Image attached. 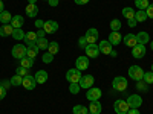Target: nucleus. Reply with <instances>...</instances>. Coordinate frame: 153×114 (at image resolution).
I'll return each instance as SVG.
<instances>
[{"label":"nucleus","instance_id":"obj_22","mask_svg":"<svg viewBox=\"0 0 153 114\" xmlns=\"http://www.w3.org/2000/svg\"><path fill=\"white\" fill-rule=\"evenodd\" d=\"M101 110H103V107H101L100 100L91 102V105H89V113H91V114H101Z\"/></svg>","mask_w":153,"mask_h":114},{"label":"nucleus","instance_id":"obj_10","mask_svg":"<svg viewBox=\"0 0 153 114\" xmlns=\"http://www.w3.org/2000/svg\"><path fill=\"white\" fill-rule=\"evenodd\" d=\"M127 104L130 105V108H139L143 105V97L139 94H130L127 97Z\"/></svg>","mask_w":153,"mask_h":114},{"label":"nucleus","instance_id":"obj_4","mask_svg":"<svg viewBox=\"0 0 153 114\" xmlns=\"http://www.w3.org/2000/svg\"><path fill=\"white\" fill-rule=\"evenodd\" d=\"M129 76H130V79L133 81H143V76H144V70L139 67V66H132L129 69Z\"/></svg>","mask_w":153,"mask_h":114},{"label":"nucleus","instance_id":"obj_5","mask_svg":"<svg viewBox=\"0 0 153 114\" xmlns=\"http://www.w3.org/2000/svg\"><path fill=\"white\" fill-rule=\"evenodd\" d=\"M81 76H83V75H81V70H78L76 67L66 72V79H68L69 82H80Z\"/></svg>","mask_w":153,"mask_h":114},{"label":"nucleus","instance_id":"obj_14","mask_svg":"<svg viewBox=\"0 0 153 114\" xmlns=\"http://www.w3.org/2000/svg\"><path fill=\"white\" fill-rule=\"evenodd\" d=\"M98 47H100V53H104V55H110L112 50H113V46L107 40H103L98 44Z\"/></svg>","mask_w":153,"mask_h":114},{"label":"nucleus","instance_id":"obj_36","mask_svg":"<svg viewBox=\"0 0 153 114\" xmlns=\"http://www.w3.org/2000/svg\"><path fill=\"white\" fill-rule=\"evenodd\" d=\"M110 29L120 32V29H121V21H120L118 18H113V20L110 21Z\"/></svg>","mask_w":153,"mask_h":114},{"label":"nucleus","instance_id":"obj_2","mask_svg":"<svg viewBox=\"0 0 153 114\" xmlns=\"http://www.w3.org/2000/svg\"><path fill=\"white\" fill-rule=\"evenodd\" d=\"M113 110L117 114H127L130 110V105L127 104V100H123V99H118L117 102L113 104Z\"/></svg>","mask_w":153,"mask_h":114},{"label":"nucleus","instance_id":"obj_51","mask_svg":"<svg viewBox=\"0 0 153 114\" xmlns=\"http://www.w3.org/2000/svg\"><path fill=\"white\" fill-rule=\"evenodd\" d=\"M5 11V5H3V0H0V12Z\"/></svg>","mask_w":153,"mask_h":114},{"label":"nucleus","instance_id":"obj_21","mask_svg":"<svg viewBox=\"0 0 153 114\" xmlns=\"http://www.w3.org/2000/svg\"><path fill=\"white\" fill-rule=\"evenodd\" d=\"M12 32H14V28H12L9 23L8 24H2V26H0V37H2V38L12 35Z\"/></svg>","mask_w":153,"mask_h":114},{"label":"nucleus","instance_id":"obj_54","mask_svg":"<svg viewBox=\"0 0 153 114\" xmlns=\"http://www.w3.org/2000/svg\"><path fill=\"white\" fill-rule=\"evenodd\" d=\"M152 72H153V64H152Z\"/></svg>","mask_w":153,"mask_h":114},{"label":"nucleus","instance_id":"obj_25","mask_svg":"<svg viewBox=\"0 0 153 114\" xmlns=\"http://www.w3.org/2000/svg\"><path fill=\"white\" fill-rule=\"evenodd\" d=\"M135 20L138 23H144L147 20V14H146V9H138L135 12Z\"/></svg>","mask_w":153,"mask_h":114},{"label":"nucleus","instance_id":"obj_35","mask_svg":"<svg viewBox=\"0 0 153 114\" xmlns=\"http://www.w3.org/2000/svg\"><path fill=\"white\" fill-rule=\"evenodd\" d=\"M80 90H81V87H80L78 82H71V85H69V91H71L72 94H78Z\"/></svg>","mask_w":153,"mask_h":114},{"label":"nucleus","instance_id":"obj_11","mask_svg":"<svg viewBox=\"0 0 153 114\" xmlns=\"http://www.w3.org/2000/svg\"><path fill=\"white\" fill-rule=\"evenodd\" d=\"M98 37H100V35H98V31H97L95 28H91V29L86 32V35H84L87 44H95L97 40H98Z\"/></svg>","mask_w":153,"mask_h":114},{"label":"nucleus","instance_id":"obj_6","mask_svg":"<svg viewBox=\"0 0 153 114\" xmlns=\"http://www.w3.org/2000/svg\"><path fill=\"white\" fill-rule=\"evenodd\" d=\"M86 97L89 102H95V100H100L101 97V88H97V87H91L86 93Z\"/></svg>","mask_w":153,"mask_h":114},{"label":"nucleus","instance_id":"obj_17","mask_svg":"<svg viewBox=\"0 0 153 114\" xmlns=\"http://www.w3.org/2000/svg\"><path fill=\"white\" fill-rule=\"evenodd\" d=\"M34 78H35L37 84H45V82H48L49 75H48V72H46V70H38V72L34 75Z\"/></svg>","mask_w":153,"mask_h":114},{"label":"nucleus","instance_id":"obj_34","mask_svg":"<svg viewBox=\"0 0 153 114\" xmlns=\"http://www.w3.org/2000/svg\"><path fill=\"white\" fill-rule=\"evenodd\" d=\"M72 113H74V114H87L89 110H87L86 107H83V105H75V107L72 108Z\"/></svg>","mask_w":153,"mask_h":114},{"label":"nucleus","instance_id":"obj_33","mask_svg":"<svg viewBox=\"0 0 153 114\" xmlns=\"http://www.w3.org/2000/svg\"><path fill=\"white\" fill-rule=\"evenodd\" d=\"M25 34L26 32H23L22 29H14V32H12V38H14V40H17V41H20V40H23L25 38Z\"/></svg>","mask_w":153,"mask_h":114},{"label":"nucleus","instance_id":"obj_43","mask_svg":"<svg viewBox=\"0 0 153 114\" xmlns=\"http://www.w3.org/2000/svg\"><path fill=\"white\" fill-rule=\"evenodd\" d=\"M5 96H6V88L3 85H0V100L5 99Z\"/></svg>","mask_w":153,"mask_h":114},{"label":"nucleus","instance_id":"obj_19","mask_svg":"<svg viewBox=\"0 0 153 114\" xmlns=\"http://www.w3.org/2000/svg\"><path fill=\"white\" fill-rule=\"evenodd\" d=\"M9 24H11V26L14 28V29H22V26L25 24V18H23L22 15H14Z\"/></svg>","mask_w":153,"mask_h":114},{"label":"nucleus","instance_id":"obj_44","mask_svg":"<svg viewBox=\"0 0 153 114\" xmlns=\"http://www.w3.org/2000/svg\"><path fill=\"white\" fill-rule=\"evenodd\" d=\"M35 26H37L38 29H43V26H45V21H43V20H35Z\"/></svg>","mask_w":153,"mask_h":114},{"label":"nucleus","instance_id":"obj_16","mask_svg":"<svg viewBox=\"0 0 153 114\" xmlns=\"http://www.w3.org/2000/svg\"><path fill=\"white\" fill-rule=\"evenodd\" d=\"M76 64V69L78 70H87L89 69V58L87 56H78L75 61Z\"/></svg>","mask_w":153,"mask_h":114},{"label":"nucleus","instance_id":"obj_20","mask_svg":"<svg viewBox=\"0 0 153 114\" xmlns=\"http://www.w3.org/2000/svg\"><path fill=\"white\" fill-rule=\"evenodd\" d=\"M25 11H26L28 17L34 18V17H37V14H38V6H37V3H28Z\"/></svg>","mask_w":153,"mask_h":114},{"label":"nucleus","instance_id":"obj_46","mask_svg":"<svg viewBox=\"0 0 153 114\" xmlns=\"http://www.w3.org/2000/svg\"><path fill=\"white\" fill-rule=\"evenodd\" d=\"M37 34V37L38 38H43V37H46V32L43 31V29H38V32H35Z\"/></svg>","mask_w":153,"mask_h":114},{"label":"nucleus","instance_id":"obj_15","mask_svg":"<svg viewBox=\"0 0 153 114\" xmlns=\"http://www.w3.org/2000/svg\"><path fill=\"white\" fill-rule=\"evenodd\" d=\"M112 46H118L121 41H123V37H121V34L120 32H117V31H112L110 34H109V40H107Z\"/></svg>","mask_w":153,"mask_h":114},{"label":"nucleus","instance_id":"obj_9","mask_svg":"<svg viewBox=\"0 0 153 114\" xmlns=\"http://www.w3.org/2000/svg\"><path fill=\"white\" fill-rule=\"evenodd\" d=\"M84 50H86V56L87 58H97L100 55V47H98L97 43L95 44H87L84 47Z\"/></svg>","mask_w":153,"mask_h":114},{"label":"nucleus","instance_id":"obj_7","mask_svg":"<svg viewBox=\"0 0 153 114\" xmlns=\"http://www.w3.org/2000/svg\"><path fill=\"white\" fill-rule=\"evenodd\" d=\"M146 46L144 44H136L135 47H132V56L136 58V59H141L146 56Z\"/></svg>","mask_w":153,"mask_h":114},{"label":"nucleus","instance_id":"obj_37","mask_svg":"<svg viewBox=\"0 0 153 114\" xmlns=\"http://www.w3.org/2000/svg\"><path fill=\"white\" fill-rule=\"evenodd\" d=\"M143 79L147 85L153 84V72H144V76H143Z\"/></svg>","mask_w":153,"mask_h":114},{"label":"nucleus","instance_id":"obj_48","mask_svg":"<svg viewBox=\"0 0 153 114\" xmlns=\"http://www.w3.org/2000/svg\"><path fill=\"white\" fill-rule=\"evenodd\" d=\"M127 114H141V113H139V110H138V108H130Z\"/></svg>","mask_w":153,"mask_h":114},{"label":"nucleus","instance_id":"obj_31","mask_svg":"<svg viewBox=\"0 0 153 114\" xmlns=\"http://www.w3.org/2000/svg\"><path fill=\"white\" fill-rule=\"evenodd\" d=\"M58 50H60V46H58L57 41H51V43H49V47H48V52H49V53L57 55V53H58Z\"/></svg>","mask_w":153,"mask_h":114},{"label":"nucleus","instance_id":"obj_12","mask_svg":"<svg viewBox=\"0 0 153 114\" xmlns=\"http://www.w3.org/2000/svg\"><path fill=\"white\" fill-rule=\"evenodd\" d=\"M37 85V81L32 75H28V76H25L23 78V82H22V87H25L26 90H34Z\"/></svg>","mask_w":153,"mask_h":114},{"label":"nucleus","instance_id":"obj_40","mask_svg":"<svg viewBox=\"0 0 153 114\" xmlns=\"http://www.w3.org/2000/svg\"><path fill=\"white\" fill-rule=\"evenodd\" d=\"M52 59H54V55L52 53H45L43 55V62H45V64H49V62H52Z\"/></svg>","mask_w":153,"mask_h":114},{"label":"nucleus","instance_id":"obj_27","mask_svg":"<svg viewBox=\"0 0 153 114\" xmlns=\"http://www.w3.org/2000/svg\"><path fill=\"white\" fill-rule=\"evenodd\" d=\"M135 9L133 8H130V6H126L124 9H123V15L127 18V20H132V18H135Z\"/></svg>","mask_w":153,"mask_h":114},{"label":"nucleus","instance_id":"obj_45","mask_svg":"<svg viewBox=\"0 0 153 114\" xmlns=\"http://www.w3.org/2000/svg\"><path fill=\"white\" fill-rule=\"evenodd\" d=\"M51 6H52V8H55V6H58V3H60V0H49V2H48Z\"/></svg>","mask_w":153,"mask_h":114},{"label":"nucleus","instance_id":"obj_47","mask_svg":"<svg viewBox=\"0 0 153 114\" xmlns=\"http://www.w3.org/2000/svg\"><path fill=\"white\" fill-rule=\"evenodd\" d=\"M138 24V21L135 20V18H132V20H129V28H135Z\"/></svg>","mask_w":153,"mask_h":114},{"label":"nucleus","instance_id":"obj_42","mask_svg":"<svg viewBox=\"0 0 153 114\" xmlns=\"http://www.w3.org/2000/svg\"><path fill=\"white\" fill-rule=\"evenodd\" d=\"M78 46H80L81 49H84V47L87 46V41H86V38H84V37H81L80 40H78Z\"/></svg>","mask_w":153,"mask_h":114},{"label":"nucleus","instance_id":"obj_1","mask_svg":"<svg viewBox=\"0 0 153 114\" xmlns=\"http://www.w3.org/2000/svg\"><path fill=\"white\" fill-rule=\"evenodd\" d=\"M11 55H12V58H16V59H23L25 56L28 55V47L26 46H23V44H16L14 47H12V50H11Z\"/></svg>","mask_w":153,"mask_h":114},{"label":"nucleus","instance_id":"obj_32","mask_svg":"<svg viewBox=\"0 0 153 114\" xmlns=\"http://www.w3.org/2000/svg\"><path fill=\"white\" fill-rule=\"evenodd\" d=\"M9 81H11V85L19 87V85H22V82H23V76H20V75H14Z\"/></svg>","mask_w":153,"mask_h":114},{"label":"nucleus","instance_id":"obj_57","mask_svg":"<svg viewBox=\"0 0 153 114\" xmlns=\"http://www.w3.org/2000/svg\"><path fill=\"white\" fill-rule=\"evenodd\" d=\"M87 114H91V113H87Z\"/></svg>","mask_w":153,"mask_h":114},{"label":"nucleus","instance_id":"obj_56","mask_svg":"<svg viewBox=\"0 0 153 114\" xmlns=\"http://www.w3.org/2000/svg\"><path fill=\"white\" fill-rule=\"evenodd\" d=\"M45 2H49V0H45Z\"/></svg>","mask_w":153,"mask_h":114},{"label":"nucleus","instance_id":"obj_58","mask_svg":"<svg viewBox=\"0 0 153 114\" xmlns=\"http://www.w3.org/2000/svg\"><path fill=\"white\" fill-rule=\"evenodd\" d=\"M3 2H5V0H3Z\"/></svg>","mask_w":153,"mask_h":114},{"label":"nucleus","instance_id":"obj_29","mask_svg":"<svg viewBox=\"0 0 153 114\" xmlns=\"http://www.w3.org/2000/svg\"><path fill=\"white\" fill-rule=\"evenodd\" d=\"M38 50H40V49L37 47V44H34V46H28V55H26V56L35 59L37 55H38Z\"/></svg>","mask_w":153,"mask_h":114},{"label":"nucleus","instance_id":"obj_13","mask_svg":"<svg viewBox=\"0 0 153 114\" xmlns=\"http://www.w3.org/2000/svg\"><path fill=\"white\" fill-rule=\"evenodd\" d=\"M43 31L46 32V35H48V34H54V32H57V31H58V23L54 21V20H48V21H45Z\"/></svg>","mask_w":153,"mask_h":114},{"label":"nucleus","instance_id":"obj_55","mask_svg":"<svg viewBox=\"0 0 153 114\" xmlns=\"http://www.w3.org/2000/svg\"><path fill=\"white\" fill-rule=\"evenodd\" d=\"M0 85H2V81H0Z\"/></svg>","mask_w":153,"mask_h":114},{"label":"nucleus","instance_id":"obj_26","mask_svg":"<svg viewBox=\"0 0 153 114\" xmlns=\"http://www.w3.org/2000/svg\"><path fill=\"white\" fill-rule=\"evenodd\" d=\"M35 44H37V47L40 49V50H46V49L49 47V41L46 40V37H43V38H37Z\"/></svg>","mask_w":153,"mask_h":114},{"label":"nucleus","instance_id":"obj_52","mask_svg":"<svg viewBox=\"0 0 153 114\" xmlns=\"http://www.w3.org/2000/svg\"><path fill=\"white\" fill-rule=\"evenodd\" d=\"M28 3H37V0H28Z\"/></svg>","mask_w":153,"mask_h":114},{"label":"nucleus","instance_id":"obj_28","mask_svg":"<svg viewBox=\"0 0 153 114\" xmlns=\"http://www.w3.org/2000/svg\"><path fill=\"white\" fill-rule=\"evenodd\" d=\"M20 66L29 70V69L34 66V59H32V58H29V56H25L23 59H20Z\"/></svg>","mask_w":153,"mask_h":114},{"label":"nucleus","instance_id":"obj_41","mask_svg":"<svg viewBox=\"0 0 153 114\" xmlns=\"http://www.w3.org/2000/svg\"><path fill=\"white\" fill-rule=\"evenodd\" d=\"M146 14H147V18H153V3H150L146 9Z\"/></svg>","mask_w":153,"mask_h":114},{"label":"nucleus","instance_id":"obj_38","mask_svg":"<svg viewBox=\"0 0 153 114\" xmlns=\"http://www.w3.org/2000/svg\"><path fill=\"white\" fill-rule=\"evenodd\" d=\"M135 5L138 9H147L150 3H149V0H135Z\"/></svg>","mask_w":153,"mask_h":114},{"label":"nucleus","instance_id":"obj_50","mask_svg":"<svg viewBox=\"0 0 153 114\" xmlns=\"http://www.w3.org/2000/svg\"><path fill=\"white\" fill-rule=\"evenodd\" d=\"M2 85H3L5 88H9V87H11V81H2Z\"/></svg>","mask_w":153,"mask_h":114},{"label":"nucleus","instance_id":"obj_30","mask_svg":"<svg viewBox=\"0 0 153 114\" xmlns=\"http://www.w3.org/2000/svg\"><path fill=\"white\" fill-rule=\"evenodd\" d=\"M11 20H12V15L8 11L0 12V21H2V24H8V23H11Z\"/></svg>","mask_w":153,"mask_h":114},{"label":"nucleus","instance_id":"obj_39","mask_svg":"<svg viewBox=\"0 0 153 114\" xmlns=\"http://www.w3.org/2000/svg\"><path fill=\"white\" fill-rule=\"evenodd\" d=\"M16 75H20V76H23V78H25V76H28V75H29V70H28V69H25V67H22V66H19L17 70H16Z\"/></svg>","mask_w":153,"mask_h":114},{"label":"nucleus","instance_id":"obj_18","mask_svg":"<svg viewBox=\"0 0 153 114\" xmlns=\"http://www.w3.org/2000/svg\"><path fill=\"white\" fill-rule=\"evenodd\" d=\"M123 41H124V44H126L127 47H135V46L138 44L136 35H135V34H127V35L123 38Z\"/></svg>","mask_w":153,"mask_h":114},{"label":"nucleus","instance_id":"obj_49","mask_svg":"<svg viewBox=\"0 0 153 114\" xmlns=\"http://www.w3.org/2000/svg\"><path fill=\"white\" fill-rule=\"evenodd\" d=\"M74 2L76 5H86V3H89V0H74Z\"/></svg>","mask_w":153,"mask_h":114},{"label":"nucleus","instance_id":"obj_23","mask_svg":"<svg viewBox=\"0 0 153 114\" xmlns=\"http://www.w3.org/2000/svg\"><path fill=\"white\" fill-rule=\"evenodd\" d=\"M37 34L35 32H26V34H25V38H23V40L25 41H26V46H34L35 44V41H37Z\"/></svg>","mask_w":153,"mask_h":114},{"label":"nucleus","instance_id":"obj_3","mask_svg":"<svg viewBox=\"0 0 153 114\" xmlns=\"http://www.w3.org/2000/svg\"><path fill=\"white\" fill-rule=\"evenodd\" d=\"M112 85H113V90H117V91H126L127 87H129L126 78H123V76H117V78H113Z\"/></svg>","mask_w":153,"mask_h":114},{"label":"nucleus","instance_id":"obj_53","mask_svg":"<svg viewBox=\"0 0 153 114\" xmlns=\"http://www.w3.org/2000/svg\"><path fill=\"white\" fill-rule=\"evenodd\" d=\"M150 49H152V50H153V41H152V43H150Z\"/></svg>","mask_w":153,"mask_h":114},{"label":"nucleus","instance_id":"obj_8","mask_svg":"<svg viewBox=\"0 0 153 114\" xmlns=\"http://www.w3.org/2000/svg\"><path fill=\"white\" fill-rule=\"evenodd\" d=\"M94 82H95V78L92 75H86V76H81V79H80V87L81 88H86V90H89L91 87H94Z\"/></svg>","mask_w":153,"mask_h":114},{"label":"nucleus","instance_id":"obj_24","mask_svg":"<svg viewBox=\"0 0 153 114\" xmlns=\"http://www.w3.org/2000/svg\"><path fill=\"white\" fill-rule=\"evenodd\" d=\"M136 41H138V44H147L149 41H150V37H149V34L147 32H139L138 35H136Z\"/></svg>","mask_w":153,"mask_h":114}]
</instances>
